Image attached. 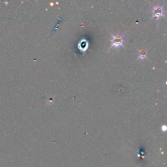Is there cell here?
<instances>
[{
	"label": "cell",
	"mask_w": 167,
	"mask_h": 167,
	"mask_svg": "<svg viewBox=\"0 0 167 167\" xmlns=\"http://www.w3.org/2000/svg\"><path fill=\"white\" fill-rule=\"evenodd\" d=\"M138 58L140 59V60L148 58V54L144 49L139 50V51H138Z\"/></svg>",
	"instance_id": "4"
},
{
	"label": "cell",
	"mask_w": 167,
	"mask_h": 167,
	"mask_svg": "<svg viewBox=\"0 0 167 167\" xmlns=\"http://www.w3.org/2000/svg\"><path fill=\"white\" fill-rule=\"evenodd\" d=\"M110 41L112 45L110 48H112V47L118 48L120 47L125 48V46L124 45V38H123L122 36H120V35L113 36V35H112V39Z\"/></svg>",
	"instance_id": "1"
},
{
	"label": "cell",
	"mask_w": 167,
	"mask_h": 167,
	"mask_svg": "<svg viewBox=\"0 0 167 167\" xmlns=\"http://www.w3.org/2000/svg\"><path fill=\"white\" fill-rule=\"evenodd\" d=\"M153 16L151 18H156V19H159L160 17L164 16V11L163 8L159 5L153 7Z\"/></svg>",
	"instance_id": "2"
},
{
	"label": "cell",
	"mask_w": 167,
	"mask_h": 167,
	"mask_svg": "<svg viewBox=\"0 0 167 167\" xmlns=\"http://www.w3.org/2000/svg\"><path fill=\"white\" fill-rule=\"evenodd\" d=\"M88 45H89V43H88V42H87V41L85 40V39H83L80 42H79L78 48L80 50L84 52L87 49Z\"/></svg>",
	"instance_id": "3"
}]
</instances>
